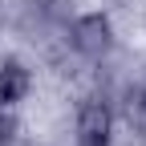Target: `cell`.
<instances>
[{
  "instance_id": "obj_1",
  "label": "cell",
  "mask_w": 146,
  "mask_h": 146,
  "mask_svg": "<svg viewBox=\"0 0 146 146\" xmlns=\"http://www.w3.org/2000/svg\"><path fill=\"white\" fill-rule=\"evenodd\" d=\"M61 49L81 69H98L118 57V25L110 8H77L73 21L61 29Z\"/></svg>"
},
{
  "instance_id": "obj_2",
  "label": "cell",
  "mask_w": 146,
  "mask_h": 146,
  "mask_svg": "<svg viewBox=\"0 0 146 146\" xmlns=\"http://www.w3.org/2000/svg\"><path fill=\"white\" fill-rule=\"evenodd\" d=\"M69 138L73 146H114L118 142V110L102 85H89L85 94L73 98Z\"/></svg>"
},
{
  "instance_id": "obj_3",
  "label": "cell",
  "mask_w": 146,
  "mask_h": 146,
  "mask_svg": "<svg viewBox=\"0 0 146 146\" xmlns=\"http://www.w3.org/2000/svg\"><path fill=\"white\" fill-rule=\"evenodd\" d=\"M36 89V69L25 61L21 53H4L0 57V106L4 110H21Z\"/></svg>"
},
{
  "instance_id": "obj_4",
  "label": "cell",
  "mask_w": 146,
  "mask_h": 146,
  "mask_svg": "<svg viewBox=\"0 0 146 146\" xmlns=\"http://www.w3.org/2000/svg\"><path fill=\"white\" fill-rule=\"evenodd\" d=\"M114 110H118V126H126L130 138L146 146V81L130 77L114 94Z\"/></svg>"
},
{
  "instance_id": "obj_5",
  "label": "cell",
  "mask_w": 146,
  "mask_h": 146,
  "mask_svg": "<svg viewBox=\"0 0 146 146\" xmlns=\"http://www.w3.org/2000/svg\"><path fill=\"white\" fill-rule=\"evenodd\" d=\"M25 142V122L16 118V110L0 106V146H21Z\"/></svg>"
},
{
  "instance_id": "obj_6",
  "label": "cell",
  "mask_w": 146,
  "mask_h": 146,
  "mask_svg": "<svg viewBox=\"0 0 146 146\" xmlns=\"http://www.w3.org/2000/svg\"><path fill=\"white\" fill-rule=\"evenodd\" d=\"M8 8H12V0H0V33L8 29Z\"/></svg>"
},
{
  "instance_id": "obj_7",
  "label": "cell",
  "mask_w": 146,
  "mask_h": 146,
  "mask_svg": "<svg viewBox=\"0 0 146 146\" xmlns=\"http://www.w3.org/2000/svg\"><path fill=\"white\" fill-rule=\"evenodd\" d=\"M33 146H53V142H33Z\"/></svg>"
}]
</instances>
